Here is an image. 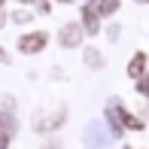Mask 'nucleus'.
<instances>
[{
	"instance_id": "nucleus-15",
	"label": "nucleus",
	"mask_w": 149,
	"mask_h": 149,
	"mask_svg": "<svg viewBox=\"0 0 149 149\" xmlns=\"http://www.w3.org/2000/svg\"><path fill=\"white\" fill-rule=\"evenodd\" d=\"M0 3H3V0H0Z\"/></svg>"
},
{
	"instance_id": "nucleus-13",
	"label": "nucleus",
	"mask_w": 149,
	"mask_h": 149,
	"mask_svg": "<svg viewBox=\"0 0 149 149\" xmlns=\"http://www.w3.org/2000/svg\"><path fill=\"white\" fill-rule=\"evenodd\" d=\"M3 22H6V15H3V9H0V28H3Z\"/></svg>"
},
{
	"instance_id": "nucleus-14",
	"label": "nucleus",
	"mask_w": 149,
	"mask_h": 149,
	"mask_svg": "<svg viewBox=\"0 0 149 149\" xmlns=\"http://www.w3.org/2000/svg\"><path fill=\"white\" fill-rule=\"evenodd\" d=\"M61 3H70V0H61Z\"/></svg>"
},
{
	"instance_id": "nucleus-11",
	"label": "nucleus",
	"mask_w": 149,
	"mask_h": 149,
	"mask_svg": "<svg viewBox=\"0 0 149 149\" xmlns=\"http://www.w3.org/2000/svg\"><path fill=\"white\" fill-rule=\"evenodd\" d=\"M43 149H61V143H58V140H52V143H46Z\"/></svg>"
},
{
	"instance_id": "nucleus-8",
	"label": "nucleus",
	"mask_w": 149,
	"mask_h": 149,
	"mask_svg": "<svg viewBox=\"0 0 149 149\" xmlns=\"http://www.w3.org/2000/svg\"><path fill=\"white\" fill-rule=\"evenodd\" d=\"M137 91H140V94H149V76L137 79Z\"/></svg>"
},
{
	"instance_id": "nucleus-1",
	"label": "nucleus",
	"mask_w": 149,
	"mask_h": 149,
	"mask_svg": "<svg viewBox=\"0 0 149 149\" xmlns=\"http://www.w3.org/2000/svg\"><path fill=\"white\" fill-rule=\"evenodd\" d=\"M43 46H46V33H43V31H33V33L18 37V49H22L24 55H37Z\"/></svg>"
},
{
	"instance_id": "nucleus-6",
	"label": "nucleus",
	"mask_w": 149,
	"mask_h": 149,
	"mask_svg": "<svg viewBox=\"0 0 149 149\" xmlns=\"http://www.w3.org/2000/svg\"><path fill=\"white\" fill-rule=\"evenodd\" d=\"M97 12L100 15H110V12H116V6H119V0H97Z\"/></svg>"
},
{
	"instance_id": "nucleus-9",
	"label": "nucleus",
	"mask_w": 149,
	"mask_h": 149,
	"mask_svg": "<svg viewBox=\"0 0 149 149\" xmlns=\"http://www.w3.org/2000/svg\"><path fill=\"white\" fill-rule=\"evenodd\" d=\"M12 18H15V22H18V24H22V22H31V12H22V9H18V12H15V15H12Z\"/></svg>"
},
{
	"instance_id": "nucleus-4",
	"label": "nucleus",
	"mask_w": 149,
	"mask_h": 149,
	"mask_svg": "<svg viewBox=\"0 0 149 149\" xmlns=\"http://www.w3.org/2000/svg\"><path fill=\"white\" fill-rule=\"evenodd\" d=\"M143 67H146V55H134V61L128 64V73L134 79H143Z\"/></svg>"
},
{
	"instance_id": "nucleus-12",
	"label": "nucleus",
	"mask_w": 149,
	"mask_h": 149,
	"mask_svg": "<svg viewBox=\"0 0 149 149\" xmlns=\"http://www.w3.org/2000/svg\"><path fill=\"white\" fill-rule=\"evenodd\" d=\"M0 61H3V64H9V55H6L3 49H0Z\"/></svg>"
},
{
	"instance_id": "nucleus-7",
	"label": "nucleus",
	"mask_w": 149,
	"mask_h": 149,
	"mask_svg": "<svg viewBox=\"0 0 149 149\" xmlns=\"http://www.w3.org/2000/svg\"><path fill=\"white\" fill-rule=\"evenodd\" d=\"M85 64H88V67H100V64H104V58H100L94 49H88V52H85Z\"/></svg>"
},
{
	"instance_id": "nucleus-3",
	"label": "nucleus",
	"mask_w": 149,
	"mask_h": 149,
	"mask_svg": "<svg viewBox=\"0 0 149 149\" xmlns=\"http://www.w3.org/2000/svg\"><path fill=\"white\" fill-rule=\"evenodd\" d=\"M82 28H79V24H64V28H61V46H79L82 43Z\"/></svg>"
},
{
	"instance_id": "nucleus-2",
	"label": "nucleus",
	"mask_w": 149,
	"mask_h": 149,
	"mask_svg": "<svg viewBox=\"0 0 149 149\" xmlns=\"http://www.w3.org/2000/svg\"><path fill=\"white\" fill-rule=\"evenodd\" d=\"M82 22H85V33H97L100 31V12L94 9V3L82 6Z\"/></svg>"
},
{
	"instance_id": "nucleus-5",
	"label": "nucleus",
	"mask_w": 149,
	"mask_h": 149,
	"mask_svg": "<svg viewBox=\"0 0 149 149\" xmlns=\"http://www.w3.org/2000/svg\"><path fill=\"white\" fill-rule=\"evenodd\" d=\"M9 134H12V122H9V119H0V149H6Z\"/></svg>"
},
{
	"instance_id": "nucleus-10",
	"label": "nucleus",
	"mask_w": 149,
	"mask_h": 149,
	"mask_svg": "<svg viewBox=\"0 0 149 149\" xmlns=\"http://www.w3.org/2000/svg\"><path fill=\"white\" fill-rule=\"evenodd\" d=\"M22 3H37L43 12H49V6H46V0H22Z\"/></svg>"
}]
</instances>
